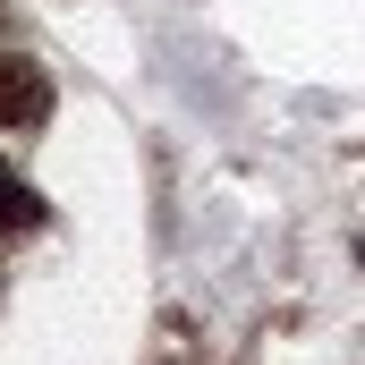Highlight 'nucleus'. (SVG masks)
Returning <instances> with one entry per match:
<instances>
[{"label":"nucleus","mask_w":365,"mask_h":365,"mask_svg":"<svg viewBox=\"0 0 365 365\" xmlns=\"http://www.w3.org/2000/svg\"><path fill=\"white\" fill-rule=\"evenodd\" d=\"M34 221H43V195L0 162V238H17V230H34Z\"/></svg>","instance_id":"2"},{"label":"nucleus","mask_w":365,"mask_h":365,"mask_svg":"<svg viewBox=\"0 0 365 365\" xmlns=\"http://www.w3.org/2000/svg\"><path fill=\"white\" fill-rule=\"evenodd\" d=\"M357 255H365V247H357Z\"/></svg>","instance_id":"3"},{"label":"nucleus","mask_w":365,"mask_h":365,"mask_svg":"<svg viewBox=\"0 0 365 365\" xmlns=\"http://www.w3.org/2000/svg\"><path fill=\"white\" fill-rule=\"evenodd\" d=\"M43 119H51V68L9 51L0 60V128H43Z\"/></svg>","instance_id":"1"}]
</instances>
